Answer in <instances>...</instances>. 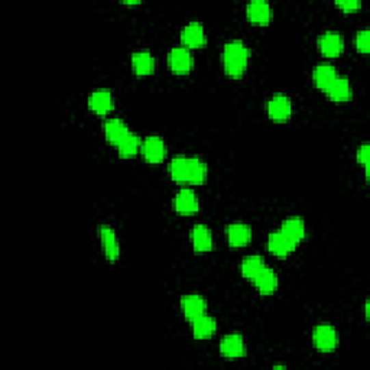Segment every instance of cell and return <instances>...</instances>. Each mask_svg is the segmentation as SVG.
I'll return each mask as SVG.
<instances>
[{
  "label": "cell",
  "instance_id": "obj_1",
  "mask_svg": "<svg viewBox=\"0 0 370 370\" xmlns=\"http://www.w3.org/2000/svg\"><path fill=\"white\" fill-rule=\"evenodd\" d=\"M168 174L176 184L202 185L209 178V168L206 162L197 157L178 155L171 159Z\"/></svg>",
  "mask_w": 370,
  "mask_h": 370
},
{
  "label": "cell",
  "instance_id": "obj_2",
  "mask_svg": "<svg viewBox=\"0 0 370 370\" xmlns=\"http://www.w3.org/2000/svg\"><path fill=\"white\" fill-rule=\"evenodd\" d=\"M250 48L240 40L228 41L223 47L222 62L224 74L232 80H240L246 74L250 61Z\"/></svg>",
  "mask_w": 370,
  "mask_h": 370
},
{
  "label": "cell",
  "instance_id": "obj_3",
  "mask_svg": "<svg viewBox=\"0 0 370 370\" xmlns=\"http://www.w3.org/2000/svg\"><path fill=\"white\" fill-rule=\"evenodd\" d=\"M314 347L320 353H333L339 349L340 337L337 330L330 324H318L313 330Z\"/></svg>",
  "mask_w": 370,
  "mask_h": 370
},
{
  "label": "cell",
  "instance_id": "obj_4",
  "mask_svg": "<svg viewBox=\"0 0 370 370\" xmlns=\"http://www.w3.org/2000/svg\"><path fill=\"white\" fill-rule=\"evenodd\" d=\"M168 67L172 74L178 77H184L188 75L194 68V57L189 49L184 47H175L170 51L168 54Z\"/></svg>",
  "mask_w": 370,
  "mask_h": 370
},
{
  "label": "cell",
  "instance_id": "obj_5",
  "mask_svg": "<svg viewBox=\"0 0 370 370\" xmlns=\"http://www.w3.org/2000/svg\"><path fill=\"white\" fill-rule=\"evenodd\" d=\"M140 155H142V158L148 163L158 165L167 159V155H168L167 144H165V140L161 136L150 135L142 140Z\"/></svg>",
  "mask_w": 370,
  "mask_h": 370
},
{
  "label": "cell",
  "instance_id": "obj_6",
  "mask_svg": "<svg viewBox=\"0 0 370 370\" xmlns=\"http://www.w3.org/2000/svg\"><path fill=\"white\" fill-rule=\"evenodd\" d=\"M98 239L101 243V249H103L105 258L110 263H116L120 259V243L116 232L107 224L98 226Z\"/></svg>",
  "mask_w": 370,
  "mask_h": 370
},
{
  "label": "cell",
  "instance_id": "obj_7",
  "mask_svg": "<svg viewBox=\"0 0 370 370\" xmlns=\"http://www.w3.org/2000/svg\"><path fill=\"white\" fill-rule=\"evenodd\" d=\"M266 111L275 123H287L292 118V101L285 94H275L266 103Z\"/></svg>",
  "mask_w": 370,
  "mask_h": 370
},
{
  "label": "cell",
  "instance_id": "obj_8",
  "mask_svg": "<svg viewBox=\"0 0 370 370\" xmlns=\"http://www.w3.org/2000/svg\"><path fill=\"white\" fill-rule=\"evenodd\" d=\"M180 40H181V47L189 51L201 49L207 45L206 29H204L202 23L200 22H189L183 28Z\"/></svg>",
  "mask_w": 370,
  "mask_h": 370
},
{
  "label": "cell",
  "instance_id": "obj_9",
  "mask_svg": "<svg viewBox=\"0 0 370 370\" xmlns=\"http://www.w3.org/2000/svg\"><path fill=\"white\" fill-rule=\"evenodd\" d=\"M318 49L326 58H339L344 53L343 35L337 31H327L317 41Z\"/></svg>",
  "mask_w": 370,
  "mask_h": 370
},
{
  "label": "cell",
  "instance_id": "obj_10",
  "mask_svg": "<svg viewBox=\"0 0 370 370\" xmlns=\"http://www.w3.org/2000/svg\"><path fill=\"white\" fill-rule=\"evenodd\" d=\"M174 211L178 215L191 217L200 211V201L193 189L183 188L174 197Z\"/></svg>",
  "mask_w": 370,
  "mask_h": 370
},
{
  "label": "cell",
  "instance_id": "obj_11",
  "mask_svg": "<svg viewBox=\"0 0 370 370\" xmlns=\"http://www.w3.org/2000/svg\"><path fill=\"white\" fill-rule=\"evenodd\" d=\"M88 110L93 111L97 116H109V114L114 110V98L113 93L109 88H98V90L93 92L87 100Z\"/></svg>",
  "mask_w": 370,
  "mask_h": 370
},
{
  "label": "cell",
  "instance_id": "obj_12",
  "mask_svg": "<svg viewBox=\"0 0 370 370\" xmlns=\"http://www.w3.org/2000/svg\"><path fill=\"white\" fill-rule=\"evenodd\" d=\"M246 19L254 27H267L274 19L272 6L265 0H253L246 6Z\"/></svg>",
  "mask_w": 370,
  "mask_h": 370
},
{
  "label": "cell",
  "instance_id": "obj_13",
  "mask_svg": "<svg viewBox=\"0 0 370 370\" xmlns=\"http://www.w3.org/2000/svg\"><path fill=\"white\" fill-rule=\"evenodd\" d=\"M180 307L183 315L187 318L189 323L198 320L200 317L207 314V301L198 293H188L184 295L180 301Z\"/></svg>",
  "mask_w": 370,
  "mask_h": 370
},
{
  "label": "cell",
  "instance_id": "obj_14",
  "mask_svg": "<svg viewBox=\"0 0 370 370\" xmlns=\"http://www.w3.org/2000/svg\"><path fill=\"white\" fill-rule=\"evenodd\" d=\"M220 354L228 360L243 359L248 354V347L243 337L237 333L224 336L220 341Z\"/></svg>",
  "mask_w": 370,
  "mask_h": 370
},
{
  "label": "cell",
  "instance_id": "obj_15",
  "mask_svg": "<svg viewBox=\"0 0 370 370\" xmlns=\"http://www.w3.org/2000/svg\"><path fill=\"white\" fill-rule=\"evenodd\" d=\"M227 243L233 249H241L250 245L253 232L252 227L245 223H232L226 227Z\"/></svg>",
  "mask_w": 370,
  "mask_h": 370
},
{
  "label": "cell",
  "instance_id": "obj_16",
  "mask_svg": "<svg viewBox=\"0 0 370 370\" xmlns=\"http://www.w3.org/2000/svg\"><path fill=\"white\" fill-rule=\"evenodd\" d=\"M266 246L269 253L279 259L288 258L289 254H292L298 248L295 243H292V241L280 230L272 232L269 236H267Z\"/></svg>",
  "mask_w": 370,
  "mask_h": 370
},
{
  "label": "cell",
  "instance_id": "obj_17",
  "mask_svg": "<svg viewBox=\"0 0 370 370\" xmlns=\"http://www.w3.org/2000/svg\"><path fill=\"white\" fill-rule=\"evenodd\" d=\"M324 94L327 96V98L330 101H333V103H336V105L350 103V101L353 100L352 83L347 77L339 75V77L334 80V83L331 84L324 92Z\"/></svg>",
  "mask_w": 370,
  "mask_h": 370
},
{
  "label": "cell",
  "instance_id": "obj_18",
  "mask_svg": "<svg viewBox=\"0 0 370 370\" xmlns=\"http://www.w3.org/2000/svg\"><path fill=\"white\" fill-rule=\"evenodd\" d=\"M191 243H193V249L196 253H210L214 248V240L213 233L206 224H196L191 228L189 233Z\"/></svg>",
  "mask_w": 370,
  "mask_h": 370
},
{
  "label": "cell",
  "instance_id": "obj_19",
  "mask_svg": "<svg viewBox=\"0 0 370 370\" xmlns=\"http://www.w3.org/2000/svg\"><path fill=\"white\" fill-rule=\"evenodd\" d=\"M132 70L137 77H149L157 70V60L149 51H137L131 58Z\"/></svg>",
  "mask_w": 370,
  "mask_h": 370
},
{
  "label": "cell",
  "instance_id": "obj_20",
  "mask_svg": "<svg viewBox=\"0 0 370 370\" xmlns=\"http://www.w3.org/2000/svg\"><path fill=\"white\" fill-rule=\"evenodd\" d=\"M279 230L282 232L292 241V243H295L297 246H300L304 241L305 236H307V227H305V222H304L302 217H298V215L288 217L287 220H284Z\"/></svg>",
  "mask_w": 370,
  "mask_h": 370
},
{
  "label": "cell",
  "instance_id": "obj_21",
  "mask_svg": "<svg viewBox=\"0 0 370 370\" xmlns=\"http://www.w3.org/2000/svg\"><path fill=\"white\" fill-rule=\"evenodd\" d=\"M262 297H272L279 287V279L272 267L265 266L263 271L252 282Z\"/></svg>",
  "mask_w": 370,
  "mask_h": 370
},
{
  "label": "cell",
  "instance_id": "obj_22",
  "mask_svg": "<svg viewBox=\"0 0 370 370\" xmlns=\"http://www.w3.org/2000/svg\"><path fill=\"white\" fill-rule=\"evenodd\" d=\"M129 127L120 118H110L103 123V133L106 142L116 148L120 140L129 133Z\"/></svg>",
  "mask_w": 370,
  "mask_h": 370
},
{
  "label": "cell",
  "instance_id": "obj_23",
  "mask_svg": "<svg viewBox=\"0 0 370 370\" xmlns=\"http://www.w3.org/2000/svg\"><path fill=\"white\" fill-rule=\"evenodd\" d=\"M339 72L334 66L331 64H318V66L313 71V81L318 90L326 92L327 88L334 83V80L339 77Z\"/></svg>",
  "mask_w": 370,
  "mask_h": 370
},
{
  "label": "cell",
  "instance_id": "obj_24",
  "mask_svg": "<svg viewBox=\"0 0 370 370\" xmlns=\"http://www.w3.org/2000/svg\"><path fill=\"white\" fill-rule=\"evenodd\" d=\"M191 326H193V337L198 341L213 339V336L215 334V331H217L215 318H213L207 314L200 317L198 320L191 323Z\"/></svg>",
  "mask_w": 370,
  "mask_h": 370
},
{
  "label": "cell",
  "instance_id": "obj_25",
  "mask_svg": "<svg viewBox=\"0 0 370 370\" xmlns=\"http://www.w3.org/2000/svg\"><path fill=\"white\" fill-rule=\"evenodd\" d=\"M140 146H142V139L136 133L129 132L118 144V155L120 159H133L140 152Z\"/></svg>",
  "mask_w": 370,
  "mask_h": 370
},
{
  "label": "cell",
  "instance_id": "obj_26",
  "mask_svg": "<svg viewBox=\"0 0 370 370\" xmlns=\"http://www.w3.org/2000/svg\"><path fill=\"white\" fill-rule=\"evenodd\" d=\"M265 261L259 254H252V256L245 258L240 263V274L249 282H253L256 276L263 271Z\"/></svg>",
  "mask_w": 370,
  "mask_h": 370
},
{
  "label": "cell",
  "instance_id": "obj_27",
  "mask_svg": "<svg viewBox=\"0 0 370 370\" xmlns=\"http://www.w3.org/2000/svg\"><path fill=\"white\" fill-rule=\"evenodd\" d=\"M354 47L359 54H363V55L369 54V51H370V32H369V29H363V31H359L356 34Z\"/></svg>",
  "mask_w": 370,
  "mask_h": 370
},
{
  "label": "cell",
  "instance_id": "obj_28",
  "mask_svg": "<svg viewBox=\"0 0 370 370\" xmlns=\"http://www.w3.org/2000/svg\"><path fill=\"white\" fill-rule=\"evenodd\" d=\"M357 162L365 168L366 181H369V162H370V146L369 144H363L357 149Z\"/></svg>",
  "mask_w": 370,
  "mask_h": 370
},
{
  "label": "cell",
  "instance_id": "obj_29",
  "mask_svg": "<svg viewBox=\"0 0 370 370\" xmlns=\"http://www.w3.org/2000/svg\"><path fill=\"white\" fill-rule=\"evenodd\" d=\"M334 5L343 14H357L362 10V2H357V0H337Z\"/></svg>",
  "mask_w": 370,
  "mask_h": 370
},
{
  "label": "cell",
  "instance_id": "obj_30",
  "mask_svg": "<svg viewBox=\"0 0 370 370\" xmlns=\"http://www.w3.org/2000/svg\"><path fill=\"white\" fill-rule=\"evenodd\" d=\"M122 3L126 6H139L140 5L139 0H136V2H122Z\"/></svg>",
  "mask_w": 370,
  "mask_h": 370
},
{
  "label": "cell",
  "instance_id": "obj_31",
  "mask_svg": "<svg viewBox=\"0 0 370 370\" xmlns=\"http://www.w3.org/2000/svg\"><path fill=\"white\" fill-rule=\"evenodd\" d=\"M365 315H366V321H369V301H366V305H365Z\"/></svg>",
  "mask_w": 370,
  "mask_h": 370
},
{
  "label": "cell",
  "instance_id": "obj_32",
  "mask_svg": "<svg viewBox=\"0 0 370 370\" xmlns=\"http://www.w3.org/2000/svg\"><path fill=\"white\" fill-rule=\"evenodd\" d=\"M275 369H284V370H285V369H287V366H280V365H276V366H275Z\"/></svg>",
  "mask_w": 370,
  "mask_h": 370
}]
</instances>
